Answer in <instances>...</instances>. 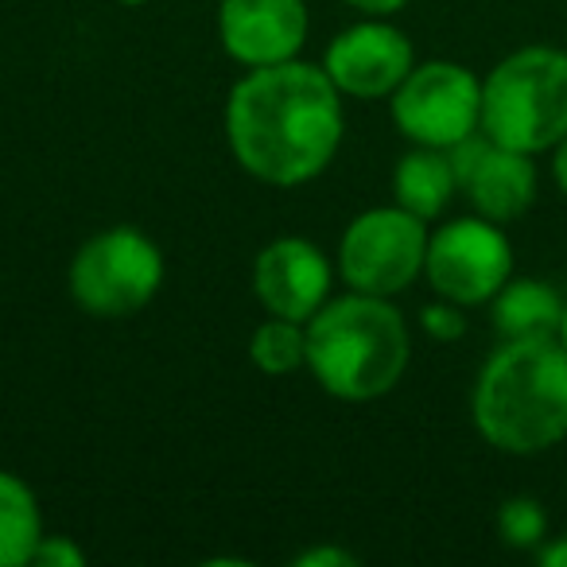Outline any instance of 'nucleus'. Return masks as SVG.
I'll use <instances>...</instances> for the list:
<instances>
[{
  "label": "nucleus",
  "instance_id": "aec40b11",
  "mask_svg": "<svg viewBox=\"0 0 567 567\" xmlns=\"http://www.w3.org/2000/svg\"><path fill=\"white\" fill-rule=\"evenodd\" d=\"M296 567H358V556H350L347 548H334V544H323V548L300 551Z\"/></svg>",
  "mask_w": 567,
  "mask_h": 567
},
{
  "label": "nucleus",
  "instance_id": "6ab92c4d",
  "mask_svg": "<svg viewBox=\"0 0 567 567\" xmlns=\"http://www.w3.org/2000/svg\"><path fill=\"white\" fill-rule=\"evenodd\" d=\"M32 564L43 567H82L86 564V551L71 540V536H43L32 551Z\"/></svg>",
  "mask_w": 567,
  "mask_h": 567
},
{
  "label": "nucleus",
  "instance_id": "5701e85b",
  "mask_svg": "<svg viewBox=\"0 0 567 567\" xmlns=\"http://www.w3.org/2000/svg\"><path fill=\"white\" fill-rule=\"evenodd\" d=\"M551 175H556L559 190H564V195H567V136L556 144V159H551Z\"/></svg>",
  "mask_w": 567,
  "mask_h": 567
},
{
  "label": "nucleus",
  "instance_id": "f03ea898",
  "mask_svg": "<svg viewBox=\"0 0 567 567\" xmlns=\"http://www.w3.org/2000/svg\"><path fill=\"white\" fill-rule=\"evenodd\" d=\"M474 427L509 455H536L567 435V350L559 339L502 342L474 385Z\"/></svg>",
  "mask_w": 567,
  "mask_h": 567
},
{
  "label": "nucleus",
  "instance_id": "9d476101",
  "mask_svg": "<svg viewBox=\"0 0 567 567\" xmlns=\"http://www.w3.org/2000/svg\"><path fill=\"white\" fill-rule=\"evenodd\" d=\"M334 268L308 237H276L260 249L252 268V288L268 316L308 323L331 300Z\"/></svg>",
  "mask_w": 567,
  "mask_h": 567
},
{
  "label": "nucleus",
  "instance_id": "4be33fe9",
  "mask_svg": "<svg viewBox=\"0 0 567 567\" xmlns=\"http://www.w3.org/2000/svg\"><path fill=\"white\" fill-rule=\"evenodd\" d=\"M536 559H540L544 567H567V533H564V536H556L551 544H540Z\"/></svg>",
  "mask_w": 567,
  "mask_h": 567
},
{
  "label": "nucleus",
  "instance_id": "dca6fc26",
  "mask_svg": "<svg viewBox=\"0 0 567 567\" xmlns=\"http://www.w3.org/2000/svg\"><path fill=\"white\" fill-rule=\"evenodd\" d=\"M249 358L260 373H268V378L296 373L300 365H308V323L272 316L268 323H260L257 331H252Z\"/></svg>",
  "mask_w": 567,
  "mask_h": 567
},
{
  "label": "nucleus",
  "instance_id": "0eeeda50",
  "mask_svg": "<svg viewBox=\"0 0 567 567\" xmlns=\"http://www.w3.org/2000/svg\"><path fill=\"white\" fill-rule=\"evenodd\" d=\"M393 121L412 144L443 148L482 128V82L458 63L412 66L393 90Z\"/></svg>",
  "mask_w": 567,
  "mask_h": 567
},
{
  "label": "nucleus",
  "instance_id": "393cba45",
  "mask_svg": "<svg viewBox=\"0 0 567 567\" xmlns=\"http://www.w3.org/2000/svg\"><path fill=\"white\" fill-rule=\"evenodd\" d=\"M117 4H128V9H136V4H144V0H117Z\"/></svg>",
  "mask_w": 567,
  "mask_h": 567
},
{
  "label": "nucleus",
  "instance_id": "4468645a",
  "mask_svg": "<svg viewBox=\"0 0 567 567\" xmlns=\"http://www.w3.org/2000/svg\"><path fill=\"white\" fill-rule=\"evenodd\" d=\"M455 190H458L455 167H451L443 148H424V144H416V152H409L393 172L396 206H404V210L424 221L440 218Z\"/></svg>",
  "mask_w": 567,
  "mask_h": 567
},
{
  "label": "nucleus",
  "instance_id": "ddd939ff",
  "mask_svg": "<svg viewBox=\"0 0 567 567\" xmlns=\"http://www.w3.org/2000/svg\"><path fill=\"white\" fill-rule=\"evenodd\" d=\"M494 331L502 342L517 339H559L564 300L544 280H505L494 300Z\"/></svg>",
  "mask_w": 567,
  "mask_h": 567
},
{
  "label": "nucleus",
  "instance_id": "f8f14e48",
  "mask_svg": "<svg viewBox=\"0 0 567 567\" xmlns=\"http://www.w3.org/2000/svg\"><path fill=\"white\" fill-rule=\"evenodd\" d=\"M463 190L482 218L513 221L533 206L536 167H533V159H528V152H513L489 141L486 156L478 159V167H474L471 179L463 183Z\"/></svg>",
  "mask_w": 567,
  "mask_h": 567
},
{
  "label": "nucleus",
  "instance_id": "20e7f679",
  "mask_svg": "<svg viewBox=\"0 0 567 567\" xmlns=\"http://www.w3.org/2000/svg\"><path fill=\"white\" fill-rule=\"evenodd\" d=\"M482 133L513 152L556 148L567 136V55L525 48L482 82Z\"/></svg>",
  "mask_w": 567,
  "mask_h": 567
},
{
  "label": "nucleus",
  "instance_id": "7ed1b4c3",
  "mask_svg": "<svg viewBox=\"0 0 567 567\" xmlns=\"http://www.w3.org/2000/svg\"><path fill=\"white\" fill-rule=\"evenodd\" d=\"M409 327L385 296L350 292L308 319V370L339 401H378L409 370Z\"/></svg>",
  "mask_w": 567,
  "mask_h": 567
},
{
  "label": "nucleus",
  "instance_id": "6e6552de",
  "mask_svg": "<svg viewBox=\"0 0 567 567\" xmlns=\"http://www.w3.org/2000/svg\"><path fill=\"white\" fill-rule=\"evenodd\" d=\"M513 272V245L489 218H455L427 237L424 276L435 296L474 308L489 303Z\"/></svg>",
  "mask_w": 567,
  "mask_h": 567
},
{
  "label": "nucleus",
  "instance_id": "2eb2a0df",
  "mask_svg": "<svg viewBox=\"0 0 567 567\" xmlns=\"http://www.w3.org/2000/svg\"><path fill=\"white\" fill-rule=\"evenodd\" d=\"M43 540L40 502L24 478L0 471V567L32 564L35 544Z\"/></svg>",
  "mask_w": 567,
  "mask_h": 567
},
{
  "label": "nucleus",
  "instance_id": "423d86ee",
  "mask_svg": "<svg viewBox=\"0 0 567 567\" xmlns=\"http://www.w3.org/2000/svg\"><path fill=\"white\" fill-rule=\"evenodd\" d=\"M427 221L404 206H378L358 214L339 241V272L350 292L365 296H401L427 257Z\"/></svg>",
  "mask_w": 567,
  "mask_h": 567
},
{
  "label": "nucleus",
  "instance_id": "b1692460",
  "mask_svg": "<svg viewBox=\"0 0 567 567\" xmlns=\"http://www.w3.org/2000/svg\"><path fill=\"white\" fill-rule=\"evenodd\" d=\"M559 347L567 350V303H564V323H559Z\"/></svg>",
  "mask_w": 567,
  "mask_h": 567
},
{
  "label": "nucleus",
  "instance_id": "9b49d317",
  "mask_svg": "<svg viewBox=\"0 0 567 567\" xmlns=\"http://www.w3.org/2000/svg\"><path fill=\"white\" fill-rule=\"evenodd\" d=\"M221 48L241 66H272L300 55L308 40V4L303 0H221L218 9Z\"/></svg>",
  "mask_w": 567,
  "mask_h": 567
},
{
  "label": "nucleus",
  "instance_id": "1a4fd4ad",
  "mask_svg": "<svg viewBox=\"0 0 567 567\" xmlns=\"http://www.w3.org/2000/svg\"><path fill=\"white\" fill-rule=\"evenodd\" d=\"M412 43L401 28L385 20H365L331 40L323 55L327 79L347 97H393V90L412 71Z\"/></svg>",
  "mask_w": 567,
  "mask_h": 567
},
{
  "label": "nucleus",
  "instance_id": "f3484780",
  "mask_svg": "<svg viewBox=\"0 0 567 567\" xmlns=\"http://www.w3.org/2000/svg\"><path fill=\"white\" fill-rule=\"evenodd\" d=\"M497 536L509 548H540L548 536V513L536 497H509L497 509Z\"/></svg>",
  "mask_w": 567,
  "mask_h": 567
},
{
  "label": "nucleus",
  "instance_id": "f257e3e1",
  "mask_svg": "<svg viewBox=\"0 0 567 567\" xmlns=\"http://www.w3.org/2000/svg\"><path fill=\"white\" fill-rule=\"evenodd\" d=\"M339 86L323 66H252L226 102V136L234 159L260 183L300 187L327 172L342 144Z\"/></svg>",
  "mask_w": 567,
  "mask_h": 567
},
{
  "label": "nucleus",
  "instance_id": "412c9836",
  "mask_svg": "<svg viewBox=\"0 0 567 567\" xmlns=\"http://www.w3.org/2000/svg\"><path fill=\"white\" fill-rule=\"evenodd\" d=\"M350 9L365 12V17H393V12H401L409 0H347Z\"/></svg>",
  "mask_w": 567,
  "mask_h": 567
},
{
  "label": "nucleus",
  "instance_id": "39448f33",
  "mask_svg": "<svg viewBox=\"0 0 567 567\" xmlns=\"http://www.w3.org/2000/svg\"><path fill=\"white\" fill-rule=\"evenodd\" d=\"M159 284H164V252L133 226L102 229L71 260L74 303L97 319L136 316L152 303Z\"/></svg>",
  "mask_w": 567,
  "mask_h": 567
},
{
  "label": "nucleus",
  "instance_id": "a211bd4d",
  "mask_svg": "<svg viewBox=\"0 0 567 567\" xmlns=\"http://www.w3.org/2000/svg\"><path fill=\"white\" fill-rule=\"evenodd\" d=\"M420 327H424V334L435 342H455L466 334L463 308L451 303V300H443V296H440V303H427V308L420 311Z\"/></svg>",
  "mask_w": 567,
  "mask_h": 567
}]
</instances>
